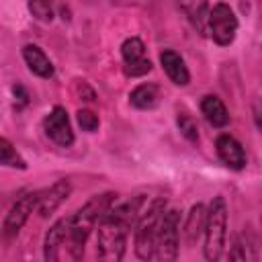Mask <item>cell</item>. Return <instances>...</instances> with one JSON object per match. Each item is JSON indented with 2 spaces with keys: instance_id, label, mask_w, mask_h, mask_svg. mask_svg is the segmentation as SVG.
Masks as SVG:
<instances>
[{
  "instance_id": "16",
  "label": "cell",
  "mask_w": 262,
  "mask_h": 262,
  "mask_svg": "<svg viewBox=\"0 0 262 262\" xmlns=\"http://www.w3.org/2000/svg\"><path fill=\"white\" fill-rule=\"evenodd\" d=\"M160 98H162L160 86H158V84H151V82L135 86V88L131 90V94H129V102H131L135 108H141V111H151V108H156V106L160 104Z\"/></svg>"
},
{
  "instance_id": "18",
  "label": "cell",
  "mask_w": 262,
  "mask_h": 262,
  "mask_svg": "<svg viewBox=\"0 0 262 262\" xmlns=\"http://www.w3.org/2000/svg\"><path fill=\"white\" fill-rule=\"evenodd\" d=\"M0 166L18 168V170H25V168H27L25 158L16 151V147H14L6 137H0Z\"/></svg>"
},
{
  "instance_id": "22",
  "label": "cell",
  "mask_w": 262,
  "mask_h": 262,
  "mask_svg": "<svg viewBox=\"0 0 262 262\" xmlns=\"http://www.w3.org/2000/svg\"><path fill=\"white\" fill-rule=\"evenodd\" d=\"M78 125L82 127V131L94 133L98 129V117L92 111H88V108H80L78 111Z\"/></svg>"
},
{
  "instance_id": "3",
  "label": "cell",
  "mask_w": 262,
  "mask_h": 262,
  "mask_svg": "<svg viewBox=\"0 0 262 262\" xmlns=\"http://www.w3.org/2000/svg\"><path fill=\"white\" fill-rule=\"evenodd\" d=\"M166 211V201L164 199H156L151 205L143 207L141 215L135 221V229H133V246H135V254L141 260H151L154 258V250H156V235H158V225L160 219Z\"/></svg>"
},
{
  "instance_id": "10",
  "label": "cell",
  "mask_w": 262,
  "mask_h": 262,
  "mask_svg": "<svg viewBox=\"0 0 262 262\" xmlns=\"http://www.w3.org/2000/svg\"><path fill=\"white\" fill-rule=\"evenodd\" d=\"M70 192H72V186H70L68 180H57V182H53L49 188H45V190L39 192V201H37V209H35V211H37L41 217H51V215L68 201Z\"/></svg>"
},
{
  "instance_id": "13",
  "label": "cell",
  "mask_w": 262,
  "mask_h": 262,
  "mask_svg": "<svg viewBox=\"0 0 262 262\" xmlns=\"http://www.w3.org/2000/svg\"><path fill=\"white\" fill-rule=\"evenodd\" d=\"M23 59H25V63H27V68L35 74V76H39V78H51L53 76V63H51V59L45 55V51L39 47V45H25L23 47Z\"/></svg>"
},
{
  "instance_id": "7",
  "label": "cell",
  "mask_w": 262,
  "mask_h": 262,
  "mask_svg": "<svg viewBox=\"0 0 262 262\" xmlns=\"http://www.w3.org/2000/svg\"><path fill=\"white\" fill-rule=\"evenodd\" d=\"M43 129L47 133V137L53 143H57L59 147H70L74 143L72 123H70V117L63 106H53L47 113V117L43 119Z\"/></svg>"
},
{
  "instance_id": "19",
  "label": "cell",
  "mask_w": 262,
  "mask_h": 262,
  "mask_svg": "<svg viewBox=\"0 0 262 262\" xmlns=\"http://www.w3.org/2000/svg\"><path fill=\"white\" fill-rule=\"evenodd\" d=\"M254 248H256L254 242H252V239L248 237V233L244 231V233H239V235L233 239V246H231L227 258H231V260H250V258H254V256L250 254V250H254Z\"/></svg>"
},
{
  "instance_id": "14",
  "label": "cell",
  "mask_w": 262,
  "mask_h": 262,
  "mask_svg": "<svg viewBox=\"0 0 262 262\" xmlns=\"http://www.w3.org/2000/svg\"><path fill=\"white\" fill-rule=\"evenodd\" d=\"M205 215H207V209H205L203 203H196V205L190 207V211L186 215V221H184V227H182V233H184V239H186L188 246H194L203 237Z\"/></svg>"
},
{
  "instance_id": "2",
  "label": "cell",
  "mask_w": 262,
  "mask_h": 262,
  "mask_svg": "<svg viewBox=\"0 0 262 262\" xmlns=\"http://www.w3.org/2000/svg\"><path fill=\"white\" fill-rule=\"evenodd\" d=\"M203 237H205V246H203L205 258L211 262L219 260L223 256L227 242V205L223 196H213V201L209 203Z\"/></svg>"
},
{
  "instance_id": "6",
  "label": "cell",
  "mask_w": 262,
  "mask_h": 262,
  "mask_svg": "<svg viewBox=\"0 0 262 262\" xmlns=\"http://www.w3.org/2000/svg\"><path fill=\"white\" fill-rule=\"evenodd\" d=\"M37 201H39V190H29V192L20 194L14 201V205L8 209V213L4 217V223H2V235L4 237L10 239L25 227L31 213L37 209Z\"/></svg>"
},
{
  "instance_id": "15",
  "label": "cell",
  "mask_w": 262,
  "mask_h": 262,
  "mask_svg": "<svg viewBox=\"0 0 262 262\" xmlns=\"http://www.w3.org/2000/svg\"><path fill=\"white\" fill-rule=\"evenodd\" d=\"M201 111H203L205 119L209 121V125H213L217 129L229 125V113H227V108H225V104H223V100L219 96H213V94L203 96Z\"/></svg>"
},
{
  "instance_id": "21",
  "label": "cell",
  "mask_w": 262,
  "mask_h": 262,
  "mask_svg": "<svg viewBox=\"0 0 262 262\" xmlns=\"http://www.w3.org/2000/svg\"><path fill=\"white\" fill-rule=\"evenodd\" d=\"M29 12L37 20L49 23L53 18V4H51V0H29Z\"/></svg>"
},
{
  "instance_id": "11",
  "label": "cell",
  "mask_w": 262,
  "mask_h": 262,
  "mask_svg": "<svg viewBox=\"0 0 262 262\" xmlns=\"http://www.w3.org/2000/svg\"><path fill=\"white\" fill-rule=\"evenodd\" d=\"M68 223H70V217H61L49 227V231L45 235V242H43V258L47 262H57L59 260V250L63 248L66 235H68Z\"/></svg>"
},
{
  "instance_id": "12",
  "label": "cell",
  "mask_w": 262,
  "mask_h": 262,
  "mask_svg": "<svg viewBox=\"0 0 262 262\" xmlns=\"http://www.w3.org/2000/svg\"><path fill=\"white\" fill-rule=\"evenodd\" d=\"M160 63L166 72V76L176 84V86H186L190 82V72L182 59L180 53H176L174 49H164L160 53Z\"/></svg>"
},
{
  "instance_id": "9",
  "label": "cell",
  "mask_w": 262,
  "mask_h": 262,
  "mask_svg": "<svg viewBox=\"0 0 262 262\" xmlns=\"http://www.w3.org/2000/svg\"><path fill=\"white\" fill-rule=\"evenodd\" d=\"M215 151H217L219 160L231 170H244L248 164V158H246L242 143L229 133H221L215 139Z\"/></svg>"
},
{
  "instance_id": "20",
  "label": "cell",
  "mask_w": 262,
  "mask_h": 262,
  "mask_svg": "<svg viewBox=\"0 0 262 262\" xmlns=\"http://www.w3.org/2000/svg\"><path fill=\"white\" fill-rule=\"evenodd\" d=\"M176 125H178L180 133H182L190 143H196V141H199V127H196L194 119H192L188 113H178Z\"/></svg>"
},
{
  "instance_id": "1",
  "label": "cell",
  "mask_w": 262,
  "mask_h": 262,
  "mask_svg": "<svg viewBox=\"0 0 262 262\" xmlns=\"http://www.w3.org/2000/svg\"><path fill=\"white\" fill-rule=\"evenodd\" d=\"M115 203H117V194L115 192L94 194L92 199L86 201V205L82 209H78L74 215H70L68 235H66L63 248L68 250V256L72 260H80L82 258L84 246H86V239H88L90 231L96 227V223L108 213V209Z\"/></svg>"
},
{
  "instance_id": "8",
  "label": "cell",
  "mask_w": 262,
  "mask_h": 262,
  "mask_svg": "<svg viewBox=\"0 0 262 262\" xmlns=\"http://www.w3.org/2000/svg\"><path fill=\"white\" fill-rule=\"evenodd\" d=\"M121 55L125 63V74L131 78L145 76L151 70V61L145 57V45L137 37H129L121 45Z\"/></svg>"
},
{
  "instance_id": "17",
  "label": "cell",
  "mask_w": 262,
  "mask_h": 262,
  "mask_svg": "<svg viewBox=\"0 0 262 262\" xmlns=\"http://www.w3.org/2000/svg\"><path fill=\"white\" fill-rule=\"evenodd\" d=\"M178 8L184 12V16L190 20V25L199 31H207V16H209V6L207 0H176Z\"/></svg>"
},
{
  "instance_id": "4",
  "label": "cell",
  "mask_w": 262,
  "mask_h": 262,
  "mask_svg": "<svg viewBox=\"0 0 262 262\" xmlns=\"http://www.w3.org/2000/svg\"><path fill=\"white\" fill-rule=\"evenodd\" d=\"M180 211L178 209H166L160 225H158V235H156V250L154 258L156 260H176L178 256V246H180Z\"/></svg>"
},
{
  "instance_id": "5",
  "label": "cell",
  "mask_w": 262,
  "mask_h": 262,
  "mask_svg": "<svg viewBox=\"0 0 262 262\" xmlns=\"http://www.w3.org/2000/svg\"><path fill=\"white\" fill-rule=\"evenodd\" d=\"M207 29L217 45H221V47L231 45L235 39V33H237V16L231 10V6L225 2H217L209 10Z\"/></svg>"
}]
</instances>
